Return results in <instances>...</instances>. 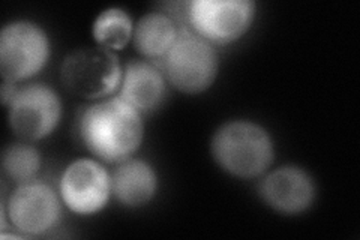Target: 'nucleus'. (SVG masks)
<instances>
[{"mask_svg": "<svg viewBox=\"0 0 360 240\" xmlns=\"http://www.w3.org/2000/svg\"><path fill=\"white\" fill-rule=\"evenodd\" d=\"M62 111V101L53 87L44 83L21 86L8 106L9 128L20 140L37 143L58 130Z\"/></svg>", "mask_w": 360, "mask_h": 240, "instance_id": "nucleus-7", "label": "nucleus"}, {"mask_svg": "<svg viewBox=\"0 0 360 240\" xmlns=\"http://www.w3.org/2000/svg\"><path fill=\"white\" fill-rule=\"evenodd\" d=\"M63 204L77 215H95L108 204L111 175L96 159L82 158L65 168L59 182Z\"/></svg>", "mask_w": 360, "mask_h": 240, "instance_id": "nucleus-9", "label": "nucleus"}, {"mask_svg": "<svg viewBox=\"0 0 360 240\" xmlns=\"http://www.w3.org/2000/svg\"><path fill=\"white\" fill-rule=\"evenodd\" d=\"M18 90V86L13 80H8V78H2V102L4 106L8 107L9 102L13 101V98L15 96Z\"/></svg>", "mask_w": 360, "mask_h": 240, "instance_id": "nucleus-16", "label": "nucleus"}, {"mask_svg": "<svg viewBox=\"0 0 360 240\" xmlns=\"http://www.w3.org/2000/svg\"><path fill=\"white\" fill-rule=\"evenodd\" d=\"M117 96L128 102L141 116H149L165 102V74L148 61H131L123 68Z\"/></svg>", "mask_w": 360, "mask_h": 240, "instance_id": "nucleus-11", "label": "nucleus"}, {"mask_svg": "<svg viewBox=\"0 0 360 240\" xmlns=\"http://www.w3.org/2000/svg\"><path fill=\"white\" fill-rule=\"evenodd\" d=\"M50 56V38L37 23L15 20L0 30L2 78L20 83L37 77L47 66Z\"/></svg>", "mask_w": 360, "mask_h": 240, "instance_id": "nucleus-5", "label": "nucleus"}, {"mask_svg": "<svg viewBox=\"0 0 360 240\" xmlns=\"http://www.w3.org/2000/svg\"><path fill=\"white\" fill-rule=\"evenodd\" d=\"M158 192L155 168L141 158H128L111 173V194L122 206L139 209L149 204Z\"/></svg>", "mask_w": 360, "mask_h": 240, "instance_id": "nucleus-12", "label": "nucleus"}, {"mask_svg": "<svg viewBox=\"0 0 360 240\" xmlns=\"http://www.w3.org/2000/svg\"><path fill=\"white\" fill-rule=\"evenodd\" d=\"M161 62L165 78L186 95L206 92L215 83L219 71L215 45L186 29H180L173 47Z\"/></svg>", "mask_w": 360, "mask_h": 240, "instance_id": "nucleus-3", "label": "nucleus"}, {"mask_svg": "<svg viewBox=\"0 0 360 240\" xmlns=\"http://www.w3.org/2000/svg\"><path fill=\"white\" fill-rule=\"evenodd\" d=\"M123 68L115 51L103 47L78 49L65 57L60 80L68 92L90 101L115 95L122 82Z\"/></svg>", "mask_w": 360, "mask_h": 240, "instance_id": "nucleus-4", "label": "nucleus"}, {"mask_svg": "<svg viewBox=\"0 0 360 240\" xmlns=\"http://www.w3.org/2000/svg\"><path fill=\"white\" fill-rule=\"evenodd\" d=\"M258 196L266 206L283 215H300L312 208L317 187L299 165H283L262 176Z\"/></svg>", "mask_w": 360, "mask_h": 240, "instance_id": "nucleus-10", "label": "nucleus"}, {"mask_svg": "<svg viewBox=\"0 0 360 240\" xmlns=\"http://www.w3.org/2000/svg\"><path fill=\"white\" fill-rule=\"evenodd\" d=\"M42 167L41 152L29 141H18L5 147L2 155V170L6 179L15 185L35 180Z\"/></svg>", "mask_w": 360, "mask_h": 240, "instance_id": "nucleus-15", "label": "nucleus"}, {"mask_svg": "<svg viewBox=\"0 0 360 240\" xmlns=\"http://www.w3.org/2000/svg\"><path fill=\"white\" fill-rule=\"evenodd\" d=\"M210 152L219 168L238 179L262 177L275 159L270 134L245 119L222 123L212 137Z\"/></svg>", "mask_w": 360, "mask_h": 240, "instance_id": "nucleus-2", "label": "nucleus"}, {"mask_svg": "<svg viewBox=\"0 0 360 240\" xmlns=\"http://www.w3.org/2000/svg\"><path fill=\"white\" fill-rule=\"evenodd\" d=\"M186 20L194 33L212 45L239 41L251 29L255 18L252 0H191Z\"/></svg>", "mask_w": 360, "mask_h": 240, "instance_id": "nucleus-6", "label": "nucleus"}, {"mask_svg": "<svg viewBox=\"0 0 360 240\" xmlns=\"http://www.w3.org/2000/svg\"><path fill=\"white\" fill-rule=\"evenodd\" d=\"M131 15L122 8H108L101 13L92 27V35L98 47L119 51L127 47L134 35Z\"/></svg>", "mask_w": 360, "mask_h": 240, "instance_id": "nucleus-14", "label": "nucleus"}, {"mask_svg": "<svg viewBox=\"0 0 360 240\" xmlns=\"http://www.w3.org/2000/svg\"><path fill=\"white\" fill-rule=\"evenodd\" d=\"M62 197L51 185L32 180L17 185L8 201H2L9 222L25 236H42L62 220Z\"/></svg>", "mask_w": 360, "mask_h": 240, "instance_id": "nucleus-8", "label": "nucleus"}, {"mask_svg": "<svg viewBox=\"0 0 360 240\" xmlns=\"http://www.w3.org/2000/svg\"><path fill=\"white\" fill-rule=\"evenodd\" d=\"M180 29L177 23L164 13L144 14L134 26V47L150 61H162L173 47Z\"/></svg>", "mask_w": 360, "mask_h": 240, "instance_id": "nucleus-13", "label": "nucleus"}, {"mask_svg": "<svg viewBox=\"0 0 360 240\" xmlns=\"http://www.w3.org/2000/svg\"><path fill=\"white\" fill-rule=\"evenodd\" d=\"M77 130L87 151L108 164L132 158L144 139L143 116L119 96L86 107L78 118Z\"/></svg>", "mask_w": 360, "mask_h": 240, "instance_id": "nucleus-1", "label": "nucleus"}]
</instances>
